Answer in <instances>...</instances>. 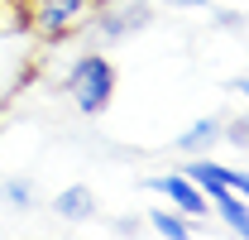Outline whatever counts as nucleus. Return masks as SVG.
<instances>
[{
  "label": "nucleus",
  "mask_w": 249,
  "mask_h": 240,
  "mask_svg": "<svg viewBox=\"0 0 249 240\" xmlns=\"http://www.w3.org/2000/svg\"><path fill=\"white\" fill-rule=\"evenodd\" d=\"M149 20H154V15H149L144 5H129V10H106V15H96V34L115 43V39H129V34H139Z\"/></svg>",
  "instance_id": "20e7f679"
},
{
  "label": "nucleus",
  "mask_w": 249,
  "mask_h": 240,
  "mask_svg": "<svg viewBox=\"0 0 249 240\" xmlns=\"http://www.w3.org/2000/svg\"><path fill=\"white\" fill-rule=\"evenodd\" d=\"M149 226H154L158 236H168V240H187L196 226H192V216H182V211H163V207H154L149 211Z\"/></svg>",
  "instance_id": "6e6552de"
},
{
  "label": "nucleus",
  "mask_w": 249,
  "mask_h": 240,
  "mask_svg": "<svg viewBox=\"0 0 249 240\" xmlns=\"http://www.w3.org/2000/svg\"><path fill=\"white\" fill-rule=\"evenodd\" d=\"M134 231H139V221H134V216H120V221H115V236H134Z\"/></svg>",
  "instance_id": "f8f14e48"
},
{
  "label": "nucleus",
  "mask_w": 249,
  "mask_h": 240,
  "mask_svg": "<svg viewBox=\"0 0 249 240\" xmlns=\"http://www.w3.org/2000/svg\"><path fill=\"white\" fill-rule=\"evenodd\" d=\"M87 5H91V0H38L34 24L43 34H62V29H72V24L87 15Z\"/></svg>",
  "instance_id": "7ed1b4c3"
},
{
  "label": "nucleus",
  "mask_w": 249,
  "mask_h": 240,
  "mask_svg": "<svg viewBox=\"0 0 249 240\" xmlns=\"http://www.w3.org/2000/svg\"><path fill=\"white\" fill-rule=\"evenodd\" d=\"M220 140H230L235 149H245V144H249V125H245V120H235L230 130H220Z\"/></svg>",
  "instance_id": "9d476101"
},
{
  "label": "nucleus",
  "mask_w": 249,
  "mask_h": 240,
  "mask_svg": "<svg viewBox=\"0 0 249 240\" xmlns=\"http://www.w3.org/2000/svg\"><path fill=\"white\" fill-rule=\"evenodd\" d=\"M163 5H173V10H206L211 0H163Z\"/></svg>",
  "instance_id": "9b49d317"
},
{
  "label": "nucleus",
  "mask_w": 249,
  "mask_h": 240,
  "mask_svg": "<svg viewBox=\"0 0 249 240\" xmlns=\"http://www.w3.org/2000/svg\"><path fill=\"white\" fill-rule=\"evenodd\" d=\"M211 207L220 211V221L235 231V236H249V207H245V192H230V187H216L211 197H206Z\"/></svg>",
  "instance_id": "423d86ee"
},
{
  "label": "nucleus",
  "mask_w": 249,
  "mask_h": 240,
  "mask_svg": "<svg viewBox=\"0 0 249 240\" xmlns=\"http://www.w3.org/2000/svg\"><path fill=\"white\" fill-rule=\"evenodd\" d=\"M0 192H5V202H10L15 211H34V182L29 178H10Z\"/></svg>",
  "instance_id": "1a4fd4ad"
},
{
  "label": "nucleus",
  "mask_w": 249,
  "mask_h": 240,
  "mask_svg": "<svg viewBox=\"0 0 249 240\" xmlns=\"http://www.w3.org/2000/svg\"><path fill=\"white\" fill-rule=\"evenodd\" d=\"M216 140H220V120L206 116V120H196V125H187L182 135L173 140V149H178V154H206Z\"/></svg>",
  "instance_id": "0eeeda50"
},
{
  "label": "nucleus",
  "mask_w": 249,
  "mask_h": 240,
  "mask_svg": "<svg viewBox=\"0 0 249 240\" xmlns=\"http://www.w3.org/2000/svg\"><path fill=\"white\" fill-rule=\"evenodd\" d=\"M144 187H149V192H163V197L182 211V216H206V211H211V207H206V192L187 178L182 168H178V173H149Z\"/></svg>",
  "instance_id": "f03ea898"
},
{
  "label": "nucleus",
  "mask_w": 249,
  "mask_h": 240,
  "mask_svg": "<svg viewBox=\"0 0 249 240\" xmlns=\"http://www.w3.org/2000/svg\"><path fill=\"white\" fill-rule=\"evenodd\" d=\"M115 87H120V72L106 53H82L67 67V96L82 116H101L115 101Z\"/></svg>",
  "instance_id": "f257e3e1"
},
{
  "label": "nucleus",
  "mask_w": 249,
  "mask_h": 240,
  "mask_svg": "<svg viewBox=\"0 0 249 240\" xmlns=\"http://www.w3.org/2000/svg\"><path fill=\"white\" fill-rule=\"evenodd\" d=\"M96 192L87 187V182H72V187H62L58 197H53V211H58L62 221H91L96 216Z\"/></svg>",
  "instance_id": "39448f33"
}]
</instances>
